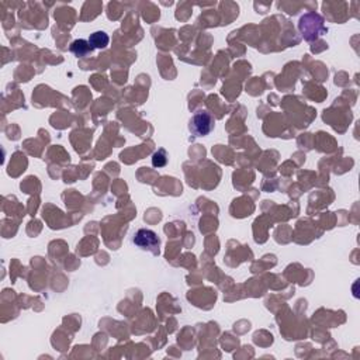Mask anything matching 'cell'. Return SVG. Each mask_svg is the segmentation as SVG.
<instances>
[{"label": "cell", "mask_w": 360, "mask_h": 360, "mask_svg": "<svg viewBox=\"0 0 360 360\" xmlns=\"http://www.w3.org/2000/svg\"><path fill=\"white\" fill-rule=\"evenodd\" d=\"M214 128V118L210 112H197L190 121V130L197 136L208 135Z\"/></svg>", "instance_id": "6da1fadb"}, {"label": "cell", "mask_w": 360, "mask_h": 360, "mask_svg": "<svg viewBox=\"0 0 360 360\" xmlns=\"http://www.w3.org/2000/svg\"><path fill=\"white\" fill-rule=\"evenodd\" d=\"M134 244L138 248H141V249L151 250L155 255L159 253V244H160V241H159L158 235L152 229H146V228L139 229L134 236Z\"/></svg>", "instance_id": "7a4b0ae2"}, {"label": "cell", "mask_w": 360, "mask_h": 360, "mask_svg": "<svg viewBox=\"0 0 360 360\" xmlns=\"http://www.w3.org/2000/svg\"><path fill=\"white\" fill-rule=\"evenodd\" d=\"M91 51H93V48L89 44V41H86V40H75L70 44V52H73L75 55L80 56V58L89 55Z\"/></svg>", "instance_id": "3957f363"}, {"label": "cell", "mask_w": 360, "mask_h": 360, "mask_svg": "<svg viewBox=\"0 0 360 360\" xmlns=\"http://www.w3.org/2000/svg\"><path fill=\"white\" fill-rule=\"evenodd\" d=\"M168 162V158H166V151L165 149H159L158 152L154 154L152 157V165L155 168H163Z\"/></svg>", "instance_id": "5b68a950"}, {"label": "cell", "mask_w": 360, "mask_h": 360, "mask_svg": "<svg viewBox=\"0 0 360 360\" xmlns=\"http://www.w3.org/2000/svg\"><path fill=\"white\" fill-rule=\"evenodd\" d=\"M109 35L104 33V31H96L90 35L89 44L91 45L93 49H100V48H106L109 45Z\"/></svg>", "instance_id": "277c9868"}]
</instances>
